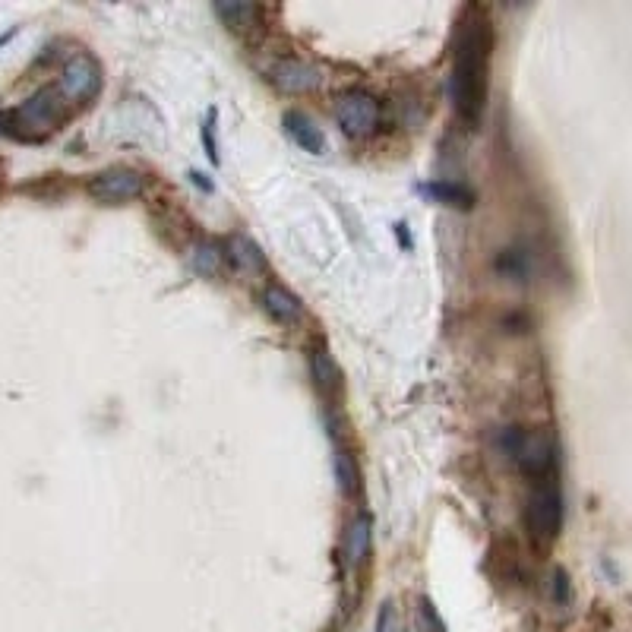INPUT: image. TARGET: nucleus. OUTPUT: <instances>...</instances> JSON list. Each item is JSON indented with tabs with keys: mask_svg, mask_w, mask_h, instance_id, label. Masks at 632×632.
Here are the masks:
<instances>
[{
	"mask_svg": "<svg viewBox=\"0 0 632 632\" xmlns=\"http://www.w3.org/2000/svg\"><path fill=\"white\" fill-rule=\"evenodd\" d=\"M190 263H193V269H196V272L206 275V279H215V275L222 272L225 250H222L219 244H212V241H203V244H196V247H193Z\"/></svg>",
	"mask_w": 632,
	"mask_h": 632,
	"instance_id": "15",
	"label": "nucleus"
},
{
	"mask_svg": "<svg viewBox=\"0 0 632 632\" xmlns=\"http://www.w3.org/2000/svg\"><path fill=\"white\" fill-rule=\"evenodd\" d=\"M427 193L433 196L437 203L446 206H456V209H471L474 206V193L462 184H430Z\"/></svg>",
	"mask_w": 632,
	"mask_h": 632,
	"instance_id": "16",
	"label": "nucleus"
},
{
	"mask_svg": "<svg viewBox=\"0 0 632 632\" xmlns=\"http://www.w3.org/2000/svg\"><path fill=\"white\" fill-rule=\"evenodd\" d=\"M377 632H399V614H395V604H383L380 620H377Z\"/></svg>",
	"mask_w": 632,
	"mask_h": 632,
	"instance_id": "19",
	"label": "nucleus"
},
{
	"mask_svg": "<svg viewBox=\"0 0 632 632\" xmlns=\"http://www.w3.org/2000/svg\"><path fill=\"white\" fill-rule=\"evenodd\" d=\"M263 310L272 316L275 323H282V326H294L304 316L301 301L294 298L288 288H282V285H266L263 288Z\"/></svg>",
	"mask_w": 632,
	"mask_h": 632,
	"instance_id": "10",
	"label": "nucleus"
},
{
	"mask_svg": "<svg viewBox=\"0 0 632 632\" xmlns=\"http://www.w3.org/2000/svg\"><path fill=\"white\" fill-rule=\"evenodd\" d=\"M531 253L525 247H506L497 256V272L509 282H528L531 279Z\"/></svg>",
	"mask_w": 632,
	"mask_h": 632,
	"instance_id": "14",
	"label": "nucleus"
},
{
	"mask_svg": "<svg viewBox=\"0 0 632 632\" xmlns=\"http://www.w3.org/2000/svg\"><path fill=\"white\" fill-rule=\"evenodd\" d=\"M370 544H373V519L370 512H361L345 531V563L348 569H361L370 557Z\"/></svg>",
	"mask_w": 632,
	"mask_h": 632,
	"instance_id": "9",
	"label": "nucleus"
},
{
	"mask_svg": "<svg viewBox=\"0 0 632 632\" xmlns=\"http://www.w3.org/2000/svg\"><path fill=\"white\" fill-rule=\"evenodd\" d=\"M272 83L279 86L288 95H301L310 92L316 86H323V70L316 64L298 61V57H291V61H282L272 67Z\"/></svg>",
	"mask_w": 632,
	"mask_h": 632,
	"instance_id": "8",
	"label": "nucleus"
},
{
	"mask_svg": "<svg viewBox=\"0 0 632 632\" xmlns=\"http://www.w3.org/2000/svg\"><path fill=\"white\" fill-rule=\"evenodd\" d=\"M383 117V105L364 89H351L339 98L335 105V121H339L342 133L351 136V140H361V136H370L380 127Z\"/></svg>",
	"mask_w": 632,
	"mask_h": 632,
	"instance_id": "5",
	"label": "nucleus"
},
{
	"mask_svg": "<svg viewBox=\"0 0 632 632\" xmlns=\"http://www.w3.org/2000/svg\"><path fill=\"white\" fill-rule=\"evenodd\" d=\"M500 449L522 474H528L531 484L553 478V468H557V443H553L547 430L506 427L500 433Z\"/></svg>",
	"mask_w": 632,
	"mask_h": 632,
	"instance_id": "2",
	"label": "nucleus"
},
{
	"mask_svg": "<svg viewBox=\"0 0 632 632\" xmlns=\"http://www.w3.org/2000/svg\"><path fill=\"white\" fill-rule=\"evenodd\" d=\"M490 51L493 29L478 10H468L456 32V54H452L449 98L465 124H478L487 105L490 86Z\"/></svg>",
	"mask_w": 632,
	"mask_h": 632,
	"instance_id": "1",
	"label": "nucleus"
},
{
	"mask_svg": "<svg viewBox=\"0 0 632 632\" xmlns=\"http://www.w3.org/2000/svg\"><path fill=\"white\" fill-rule=\"evenodd\" d=\"M225 260L237 269H244V272H263L266 269V256L260 253V247H256L250 237L244 234H234L228 237V244H225Z\"/></svg>",
	"mask_w": 632,
	"mask_h": 632,
	"instance_id": "12",
	"label": "nucleus"
},
{
	"mask_svg": "<svg viewBox=\"0 0 632 632\" xmlns=\"http://www.w3.org/2000/svg\"><path fill=\"white\" fill-rule=\"evenodd\" d=\"M310 367H313L316 389H320L323 395H335V392L342 389V373H339V364L332 361V354H329L326 348H316V351H313Z\"/></svg>",
	"mask_w": 632,
	"mask_h": 632,
	"instance_id": "13",
	"label": "nucleus"
},
{
	"mask_svg": "<svg viewBox=\"0 0 632 632\" xmlns=\"http://www.w3.org/2000/svg\"><path fill=\"white\" fill-rule=\"evenodd\" d=\"M335 468H339V481H342V490L345 493H354L358 490V468H354V462H351V456H342L335 459Z\"/></svg>",
	"mask_w": 632,
	"mask_h": 632,
	"instance_id": "18",
	"label": "nucleus"
},
{
	"mask_svg": "<svg viewBox=\"0 0 632 632\" xmlns=\"http://www.w3.org/2000/svg\"><path fill=\"white\" fill-rule=\"evenodd\" d=\"M285 130H288V136L304 152H310V155H323L326 152V136H323V130L316 127L304 111H288L285 114Z\"/></svg>",
	"mask_w": 632,
	"mask_h": 632,
	"instance_id": "11",
	"label": "nucleus"
},
{
	"mask_svg": "<svg viewBox=\"0 0 632 632\" xmlns=\"http://www.w3.org/2000/svg\"><path fill=\"white\" fill-rule=\"evenodd\" d=\"M143 174L133 168H105L98 171L89 181V193L92 200L105 203V206H117V203H130L136 196H143Z\"/></svg>",
	"mask_w": 632,
	"mask_h": 632,
	"instance_id": "6",
	"label": "nucleus"
},
{
	"mask_svg": "<svg viewBox=\"0 0 632 632\" xmlns=\"http://www.w3.org/2000/svg\"><path fill=\"white\" fill-rule=\"evenodd\" d=\"M102 89V70L92 61L89 54H73L61 70V92L64 102H89L92 95Z\"/></svg>",
	"mask_w": 632,
	"mask_h": 632,
	"instance_id": "7",
	"label": "nucleus"
},
{
	"mask_svg": "<svg viewBox=\"0 0 632 632\" xmlns=\"http://www.w3.org/2000/svg\"><path fill=\"white\" fill-rule=\"evenodd\" d=\"M64 117V98L54 89H42L13 114V127L23 140H42L51 130H57Z\"/></svg>",
	"mask_w": 632,
	"mask_h": 632,
	"instance_id": "4",
	"label": "nucleus"
},
{
	"mask_svg": "<svg viewBox=\"0 0 632 632\" xmlns=\"http://www.w3.org/2000/svg\"><path fill=\"white\" fill-rule=\"evenodd\" d=\"M553 598H557L560 604H566L569 601V582H566V572L563 569H557V572H553Z\"/></svg>",
	"mask_w": 632,
	"mask_h": 632,
	"instance_id": "20",
	"label": "nucleus"
},
{
	"mask_svg": "<svg viewBox=\"0 0 632 632\" xmlns=\"http://www.w3.org/2000/svg\"><path fill=\"white\" fill-rule=\"evenodd\" d=\"M215 13H219L231 29H250L256 23V16H260V7H253V4H219Z\"/></svg>",
	"mask_w": 632,
	"mask_h": 632,
	"instance_id": "17",
	"label": "nucleus"
},
{
	"mask_svg": "<svg viewBox=\"0 0 632 632\" xmlns=\"http://www.w3.org/2000/svg\"><path fill=\"white\" fill-rule=\"evenodd\" d=\"M560 525H563V493H560L557 481L553 478L535 481L528 490V500H525L528 538L538 547H544L560 535Z\"/></svg>",
	"mask_w": 632,
	"mask_h": 632,
	"instance_id": "3",
	"label": "nucleus"
}]
</instances>
